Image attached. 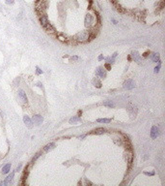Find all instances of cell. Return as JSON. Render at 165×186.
<instances>
[{
    "label": "cell",
    "mask_w": 165,
    "mask_h": 186,
    "mask_svg": "<svg viewBox=\"0 0 165 186\" xmlns=\"http://www.w3.org/2000/svg\"><path fill=\"white\" fill-rule=\"evenodd\" d=\"M40 21H41V24H42V26L43 27V28H45L46 30H50V31H53V28H52L51 24L48 22V20H47V18H46V16L45 15H41V17H40Z\"/></svg>",
    "instance_id": "cell-1"
},
{
    "label": "cell",
    "mask_w": 165,
    "mask_h": 186,
    "mask_svg": "<svg viewBox=\"0 0 165 186\" xmlns=\"http://www.w3.org/2000/svg\"><path fill=\"white\" fill-rule=\"evenodd\" d=\"M89 38V34L87 32H80L75 36V40L77 42H85Z\"/></svg>",
    "instance_id": "cell-2"
},
{
    "label": "cell",
    "mask_w": 165,
    "mask_h": 186,
    "mask_svg": "<svg viewBox=\"0 0 165 186\" xmlns=\"http://www.w3.org/2000/svg\"><path fill=\"white\" fill-rule=\"evenodd\" d=\"M14 177H15V172H12L11 174H9L8 177L4 179L3 184H4V185H9V184H11L12 181H13V179H14Z\"/></svg>",
    "instance_id": "cell-3"
},
{
    "label": "cell",
    "mask_w": 165,
    "mask_h": 186,
    "mask_svg": "<svg viewBox=\"0 0 165 186\" xmlns=\"http://www.w3.org/2000/svg\"><path fill=\"white\" fill-rule=\"evenodd\" d=\"M32 120H33V122H34L36 125H41V124L43 123V118L40 115H35L34 116H33V118H32Z\"/></svg>",
    "instance_id": "cell-4"
},
{
    "label": "cell",
    "mask_w": 165,
    "mask_h": 186,
    "mask_svg": "<svg viewBox=\"0 0 165 186\" xmlns=\"http://www.w3.org/2000/svg\"><path fill=\"white\" fill-rule=\"evenodd\" d=\"M135 86V82L132 80H128L124 83V88L126 89H132Z\"/></svg>",
    "instance_id": "cell-5"
},
{
    "label": "cell",
    "mask_w": 165,
    "mask_h": 186,
    "mask_svg": "<svg viewBox=\"0 0 165 186\" xmlns=\"http://www.w3.org/2000/svg\"><path fill=\"white\" fill-rule=\"evenodd\" d=\"M96 75L99 76V77H100V78H105V77H106V72L104 70V68H102V67H99V68L97 69V71H96Z\"/></svg>",
    "instance_id": "cell-6"
},
{
    "label": "cell",
    "mask_w": 165,
    "mask_h": 186,
    "mask_svg": "<svg viewBox=\"0 0 165 186\" xmlns=\"http://www.w3.org/2000/svg\"><path fill=\"white\" fill-rule=\"evenodd\" d=\"M158 135H159V129H158L156 126L152 127V130H151V137H152V139H156V138H157Z\"/></svg>",
    "instance_id": "cell-7"
},
{
    "label": "cell",
    "mask_w": 165,
    "mask_h": 186,
    "mask_svg": "<svg viewBox=\"0 0 165 186\" xmlns=\"http://www.w3.org/2000/svg\"><path fill=\"white\" fill-rule=\"evenodd\" d=\"M18 97H19V99L23 102V103H27V96H26V93L22 90V89H19L18 90Z\"/></svg>",
    "instance_id": "cell-8"
},
{
    "label": "cell",
    "mask_w": 165,
    "mask_h": 186,
    "mask_svg": "<svg viewBox=\"0 0 165 186\" xmlns=\"http://www.w3.org/2000/svg\"><path fill=\"white\" fill-rule=\"evenodd\" d=\"M23 122L25 123V125L28 128H32V127H33V122H32L31 118H30L29 116H27V115H24V116H23Z\"/></svg>",
    "instance_id": "cell-9"
},
{
    "label": "cell",
    "mask_w": 165,
    "mask_h": 186,
    "mask_svg": "<svg viewBox=\"0 0 165 186\" xmlns=\"http://www.w3.org/2000/svg\"><path fill=\"white\" fill-rule=\"evenodd\" d=\"M84 22H85L86 26H90L92 24V22H93V17L91 15H87L86 17H85V21Z\"/></svg>",
    "instance_id": "cell-10"
},
{
    "label": "cell",
    "mask_w": 165,
    "mask_h": 186,
    "mask_svg": "<svg viewBox=\"0 0 165 186\" xmlns=\"http://www.w3.org/2000/svg\"><path fill=\"white\" fill-rule=\"evenodd\" d=\"M10 171H11V164H6V165H4L3 168H2V174H4V175L9 174Z\"/></svg>",
    "instance_id": "cell-11"
},
{
    "label": "cell",
    "mask_w": 165,
    "mask_h": 186,
    "mask_svg": "<svg viewBox=\"0 0 165 186\" xmlns=\"http://www.w3.org/2000/svg\"><path fill=\"white\" fill-rule=\"evenodd\" d=\"M131 55H132V58H133V60H134L135 62H140V61H141L140 54H139L137 52H133V53H131Z\"/></svg>",
    "instance_id": "cell-12"
},
{
    "label": "cell",
    "mask_w": 165,
    "mask_h": 186,
    "mask_svg": "<svg viewBox=\"0 0 165 186\" xmlns=\"http://www.w3.org/2000/svg\"><path fill=\"white\" fill-rule=\"evenodd\" d=\"M104 132H105V129H104V128H97L96 130L93 131V133L96 134V135H101V134H103Z\"/></svg>",
    "instance_id": "cell-13"
},
{
    "label": "cell",
    "mask_w": 165,
    "mask_h": 186,
    "mask_svg": "<svg viewBox=\"0 0 165 186\" xmlns=\"http://www.w3.org/2000/svg\"><path fill=\"white\" fill-rule=\"evenodd\" d=\"M152 59L155 62H159V54L158 53H153L152 54Z\"/></svg>",
    "instance_id": "cell-14"
},
{
    "label": "cell",
    "mask_w": 165,
    "mask_h": 186,
    "mask_svg": "<svg viewBox=\"0 0 165 186\" xmlns=\"http://www.w3.org/2000/svg\"><path fill=\"white\" fill-rule=\"evenodd\" d=\"M55 146V143H53V142H51V143H49V144H47V145H45L44 146V151H48V150H50V149H52L53 147Z\"/></svg>",
    "instance_id": "cell-15"
},
{
    "label": "cell",
    "mask_w": 165,
    "mask_h": 186,
    "mask_svg": "<svg viewBox=\"0 0 165 186\" xmlns=\"http://www.w3.org/2000/svg\"><path fill=\"white\" fill-rule=\"evenodd\" d=\"M111 121V119L109 118H99L98 119V122H100V123H109Z\"/></svg>",
    "instance_id": "cell-16"
},
{
    "label": "cell",
    "mask_w": 165,
    "mask_h": 186,
    "mask_svg": "<svg viewBox=\"0 0 165 186\" xmlns=\"http://www.w3.org/2000/svg\"><path fill=\"white\" fill-rule=\"evenodd\" d=\"M93 83L95 84L98 88H100V87H101V82L98 80V79H95V80H93Z\"/></svg>",
    "instance_id": "cell-17"
},
{
    "label": "cell",
    "mask_w": 165,
    "mask_h": 186,
    "mask_svg": "<svg viewBox=\"0 0 165 186\" xmlns=\"http://www.w3.org/2000/svg\"><path fill=\"white\" fill-rule=\"evenodd\" d=\"M78 121H80V118L78 116H73L72 118L69 119V123H75V122H78Z\"/></svg>",
    "instance_id": "cell-18"
},
{
    "label": "cell",
    "mask_w": 165,
    "mask_h": 186,
    "mask_svg": "<svg viewBox=\"0 0 165 186\" xmlns=\"http://www.w3.org/2000/svg\"><path fill=\"white\" fill-rule=\"evenodd\" d=\"M103 105H104V106L111 107V108H113V107H114V104H113L112 102H110V101H109V102H104Z\"/></svg>",
    "instance_id": "cell-19"
},
{
    "label": "cell",
    "mask_w": 165,
    "mask_h": 186,
    "mask_svg": "<svg viewBox=\"0 0 165 186\" xmlns=\"http://www.w3.org/2000/svg\"><path fill=\"white\" fill-rule=\"evenodd\" d=\"M36 73H37L38 75H40V74H43V71H42L39 67H36Z\"/></svg>",
    "instance_id": "cell-20"
},
{
    "label": "cell",
    "mask_w": 165,
    "mask_h": 186,
    "mask_svg": "<svg viewBox=\"0 0 165 186\" xmlns=\"http://www.w3.org/2000/svg\"><path fill=\"white\" fill-rule=\"evenodd\" d=\"M159 69H160V61H159V63H158V66H156V68H155V72L157 73V72L159 71Z\"/></svg>",
    "instance_id": "cell-21"
},
{
    "label": "cell",
    "mask_w": 165,
    "mask_h": 186,
    "mask_svg": "<svg viewBox=\"0 0 165 186\" xmlns=\"http://www.w3.org/2000/svg\"><path fill=\"white\" fill-rule=\"evenodd\" d=\"M104 67H105L107 70H111V66L109 65V63H106V64L104 65Z\"/></svg>",
    "instance_id": "cell-22"
},
{
    "label": "cell",
    "mask_w": 165,
    "mask_h": 186,
    "mask_svg": "<svg viewBox=\"0 0 165 186\" xmlns=\"http://www.w3.org/2000/svg\"><path fill=\"white\" fill-rule=\"evenodd\" d=\"M5 2H6V4L11 5V4H13V3H14V0H5Z\"/></svg>",
    "instance_id": "cell-23"
},
{
    "label": "cell",
    "mask_w": 165,
    "mask_h": 186,
    "mask_svg": "<svg viewBox=\"0 0 165 186\" xmlns=\"http://www.w3.org/2000/svg\"><path fill=\"white\" fill-rule=\"evenodd\" d=\"M39 156H40V154H39V153H38V154H36V156H35V158H33V162H35V161L37 160V158H38Z\"/></svg>",
    "instance_id": "cell-24"
},
{
    "label": "cell",
    "mask_w": 165,
    "mask_h": 186,
    "mask_svg": "<svg viewBox=\"0 0 165 186\" xmlns=\"http://www.w3.org/2000/svg\"><path fill=\"white\" fill-rule=\"evenodd\" d=\"M102 59H103V56H102V55L100 54V55L99 56V60H102Z\"/></svg>",
    "instance_id": "cell-25"
},
{
    "label": "cell",
    "mask_w": 165,
    "mask_h": 186,
    "mask_svg": "<svg viewBox=\"0 0 165 186\" xmlns=\"http://www.w3.org/2000/svg\"><path fill=\"white\" fill-rule=\"evenodd\" d=\"M71 59H72V60H77L78 57L77 56H73V57H71Z\"/></svg>",
    "instance_id": "cell-26"
},
{
    "label": "cell",
    "mask_w": 165,
    "mask_h": 186,
    "mask_svg": "<svg viewBox=\"0 0 165 186\" xmlns=\"http://www.w3.org/2000/svg\"><path fill=\"white\" fill-rule=\"evenodd\" d=\"M145 175H148V176H153L154 173H145Z\"/></svg>",
    "instance_id": "cell-27"
},
{
    "label": "cell",
    "mask_w": 165,
    "mask_h": 186,
    "mask_svg": "<svg viewBox=\"0 0 165 186\" xmlns=\"http://www.w3.org/2000/svg\"><path fill=\"white\" fill-rule=\"evenodd\" d=\"M20 169H21V165H19V166H18V167L17 168V170H16V171H19Z\"/></svg>",
    "instance_id": "cell-28"
},
{
    "label": "cell",
    "mask_w": 165,
    "mask_h": 186,
    "mask_svg": "<svg viewBox=\"0 0 165 186\" xmlns=\"http://www.w3.org/2000/svg\"><path fill=\"white\" fill-rule=\"evenodd\" d=\"M148 54H149V53H144V56H145V57H147Z\"/></svg>",
    "instance_id": "cell-29"
}]
</instances>
